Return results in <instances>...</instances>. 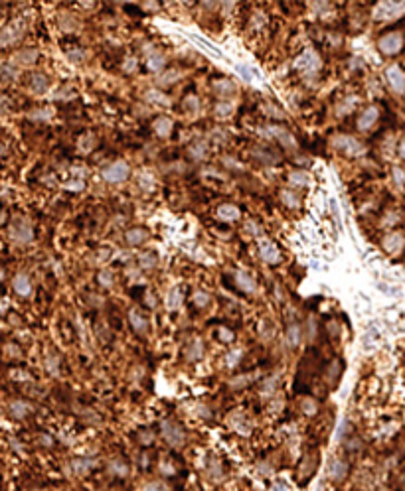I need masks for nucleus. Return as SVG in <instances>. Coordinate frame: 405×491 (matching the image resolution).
Here are the masks:
<instances>
[{"label":"nucleus","instance_id":"obj_1","mask_svg":"<svg viewBox=\"0 0 405 491\" xmlns=\"http://www.w3.org/2000/svg\"><path fill=\"white\" fill-rule=\"evenodd\" d=\"M332 146L338 148L340 152H344L346 156H362L366 150L360 140H356L354 136H348V134H336L332 138Z\"/></svg>","mask_w":405,"mask_h":491},{"label":"nucleus","instance_id":"obj_2","mask_svg":"<svg viewBox=\"0 0 405 491\" xmlns=\"http://www.w3.org/2000/svg\"><path fill=\"white\" fill-rule=\"evenodd\" d=\"M320 65H322L320 55H318L314 49H304V51H303V53L295 59V67H297L299 71L306 73V75H310V73L318 71V69H320Z\"/></svg>","mask_w":405,"mask_h":491},{"label":"nucleus","instance_id":"obj_3","mask_svg":"<svg viewBox=\"0 0 405 491\" xmlns=\"http://www.w3.org/2000/svg\"><path fill=\"white\" fill-rule=\"evenodd\" d=\"M129 174H131V168H129V164L123 162V160L113 162L111 166L103 168V172H101L103 179H105V181H109V183H119V181L127 179V178H129Z\"/></svg>","mask_w":405,"mask_h":491},{"label":"nucleus","instance_id":"obj_4","mask_svg":"<svg viewBox=\"0 0 405 491\" xmlns=\"http://www.w3.org/2000/svg\"><path fill=\"white\" fill-rule=\"evenodd\" d=\"M24 30H26V22H24V20H14V22H10V24L0 32V47L16 44V42L24 36Z\"/></svg>","mask_w":405,"mask_h":491},{"label":"nucleus","instance_id":"obj_5","mask_svg":"<svg viewBox=\"0 0 405 491\" xmlns=\"http://www.w3.org/2000/svg\"><path fill=\"white\" fill-rule=\"evenodd\" d=\"M162 436H164V440H166L172 448H180V446L184 444V438H186L182 426L176 424V422H172V420L162 422Z\"/></svg>","mask_w":405,"mask_h":491},{"label":"nucleus","instance_id":"obj_6","mask_svg":"<svg viewBox=\"0 0 405 491\" xmlns=\"http://www.w3.org/2000/svg\"><path fill=\"white\" fill-rule=\"evenodd\" d=\"M402 14H405V2H380L374 10V16L378 20H392Z\"/></svg>","mask_w":405,"mask_h":491},{"label":"nucleus","instance_id":"obj_7","mask_svg":"<svg viewBox=\"0 0 405 491\" xmlns=\"http://www.w3.org/2000/svg\"><path fill=\"white\" fill-rule=\"evenodd\" d=\"M259 134L263 136V138H277L283 146H295V138L291 136V133L289 131H285L283 127H277V125H269V127H265V129H261L259 131Z\"/></svg>","mask_w":405,"mask_h":491},{"label":"nucleus","instance_id":"obj_8","mask_svg":"<svg viewBox=\"0 0 405 491\" xmlns=\"http://www.w3.org/2000/svg\"><path fill=\"white\" fill-rule=\"evenodd\" d=\"M10 237H12L14 241L28 243V241L34 237L30 223H28L26 219H20V217H18V219H14V221H12V225H10Z\"/></svg>","mask_w":405,"mask_h":491},{"label":"nucleus","instance_id":"obj_9","mask_svg":"<svg viewBox=\"0 0 405 491\" xmlns=\"http://www.w3.org/2000/svg\"><path fill=\"white\" fill-rule=\"evenodd\" d=\"M378 45H380V49H382L384 53L394 55V53H398V51L402 49V45H404V36H402V34H398V32L386 34L384 38H380Z\"/></svg>","mask_w":405,"mask_h":491},{"label":"nucleus","instance_id":"obj_10","mask_svg":"<svg viewBox=\"0 0 405 491\" xmlns=\"http://www.w3.org/2000/svg\"><path fill=\"white\" fill-rule=\"evenodd\" d=\"M386 77H388L390 87L396 93H405V73L400 65H390L386 69Z\"/></svg>","mask_w":405,"mask_h":491},{"label":"nucleus","instance_id":"obj_11","mask_svg":"<svg viewBox=\"0 0 405 491\" xmlns=\"http://www.w3.org/2000/svg\"><path fill=\"white\" fill-rule=\"evenodd\" d=\"M259 255H261L263 263H267V265H275V263H279V259H281L279 249H277L271 241H261V245H259Z\"/></svg>","mask_w":405,"mask_h":491},{"label":"nucleus","instance_id":"obj_12","mask_svg":"<svg viewBox=\"0 0 405 491\" xmlns=\"http://www.w3.org/2000/svg\"><path fill=\"white\" fill-rule=\"evenodd\" d=\"M378 117H380L378 107H368V109L360 115V119H358V129H360V131H370V129L376 125Z\"/></svg>","mask_w":405,"mask_h":491},{"label":"nucleus","instance_id":"obj_13","mask_svg":"<svg viewBox=\"0 0 405 491\" xmlns=\"http://www.w3.org/2000/svg\"><path fill=\"white\" fill-rule=\"evenodd\" d=\"M235 284L245 292H255V288H257L255 276L251 272H247V270H237L235 272Z\"/></svg>","mask_w":405,"mask_h":491},{"label":"nucleus","instance_id":"obj_14","mask_svg":"<svg viewBox=\"0 0 405 491\" xmlns=\"http://www.w3.org/2000/svg\"><path fill=\"white\" fill-rule=\"evenodd\" d=\"M384 249L388 253H392V255H398L404 249V237H402V233H390L384 239Z\"/></svg>","mask_w":405,"mask_h":491},{"label":"nucleus","instance_id":"obj_15","mask_svg":"<svg viewBox=\"0 0 405 491\" xmlns=\"http://www.w3.org/2000/svg\"><path fill=\"white\" fill-rule=\"evenodd\" d=\"M215 215L221 221H237L239 219V209L235 205H231V203H223V205L217 207Z\"/></svg>","mask_w":405,"mask_h":491},{"label":"nucleus","instance_id":"obj_16","mask_svg":"<svg viewBox=\"0 0 405 491\" xmlns=\"http://www.w3.org/2000/svg\"><path fill=\"white\" fill-rule=\"evenodd\" d=\"M14 290L20 296H30V292H32L30 278L26 274H16V278H14Z\"/></svg>","mask_w":405,"mask_h":491},{"label":"nucleus","instance_id":"obj_17","mask_svg":"<svg viewBox=\"0 0 405 491\" xmlns=\"http://www.w3.org/2000/svg\"><path fill=\"white\" fill-rule=\"evenodd\" d=\"M346 472H348V464L346 462H342L340 458H334L332 462H330V478L332 480H342L344 476H346Z\"/></svg>","mask_w":405,"mask_h":491},{"label":"nucleus","instance_id":"obj_18","mask_svg":"<svg viewBox=\"0 0 405 491\" xmlns=\"http://www.w3.org/2000/svg\"><path fill=\"white\" fill-rule=\"evenodd\" d=\"M172 121L170 119H166V117H160V119H156L154 121V125H152V129L156 131V134L158 136H162V138H166L170 133H172Z\"/></svg>","mask_w":405,"mask_h":491},{"label":"nucleus","instance_id":"obj_19","mask_svg":"<svg viewBox=\"0 0 405 491\" xmlns=\"http://www.w3.org/2000/svg\"><path fill=\"white\" fill-rule=\"evenodd\" d=\"M289 181H291L295 187H304V185H310V174H308V172H304V170L293 172V174H289Z\"/></svg>","mask_w":405,"mask_h":491},{"label":"nucleus","instance_id":"obj_20","mask_svg":"<svg viewBox=\"0 0 405 491\" xmlns=\"http://www.w3.org/2000/svg\"><path fill=\"white\" fill-rule=\"evenodd\" d=\"M129 320H131V324L135 327V331L137 333H147V329H149V322H147V318L145 316H141L139 312H131L129 314Z\"/></svg>","mask_w":405,"mask_h":491},{"label":"nucleus","instance_id":"obj_21","mask_svg":"<svg viewBox=\"0 0 405 491\" xmlns=\"http://www.w3.org/2000/svg\"><path fill=\"white\" fill-rule=\"evenodd\" d=\"M180 306H182V292H180V288H172L166 294V308L168 310H178Z\"/></svg>","mask_w":405,"mask_h":491},{"label":"nucleus","instance_id":"obj_22","mask_svg":"<svg viewBox=\"0 0 405 491\" xmlns=\"http://www.w3.org/2000/svg\"><path fill=\"white\" fill-rule=\"evenodd\" d=\"M30 87H32L36 93H44L46 87H48V77L42 75V73H34V75L30 77Z\"/></svg>","mask_w":405,"mask_h":491},{"label":"nucleus","instance_id":"obj_23","mask_svg":"<svg viewBox=\"0 0 405 491\" xmlns=\"http://www.w3.org/2000/svg\"><path fill=\"white\" fill-rule=\"evenodd\" d=\"M287 341L291 347H297L301 343V326L299 324H291L287 329Z\"/></svg>","mask_w":405,"mask_h":491},{"label":"nucleus","instance_id":"obj_24","mask_svg":"<svg viewBox=\"0 0 405 491\" xmlns=\"http://www.w3.org/2000/svg\"><path fill=\"white\" fill-rule=\"evenodd\" d=\"M127 241L131 243V245H139V243H143L147 237H149V233L145 231V229H131V231H127Z\"/></svg>","mask_w":405,"mask_h":491},{"label":"nucleus","instance_id":"obj_25","mask_svg":"<svg viewBox=\"0 0 405 491\" xmlns=\"http://www.w3.org/2000/svg\"><path fill=\"white\" fill-rule=\"evenodd\" d=\"M147 101H151V103H160L162 107H168V105H170V99H168L164 93L156 91V89H151V91L147 93Z\"/></svg>","mask_w":405,"mask_h":491},{"label":"nucleus","instance_id":"obj_26","mask_svg":"<svg viewBox=\"0 0 405 491\" xmlns=\"http://www.w3.org/2000/svg\"><path fill=\"white\" fill-rule=\"evenodd\" d=\"M109 472L115 474V476H119V478H127L129 466H127L125 462H121V460H113V462L109 464Z\"/></svg>","mask_w":405,"mask_h":491},{"label":"nucleus","instance_id":"obj_27","mask_svg":"<svg viewBox=\"0 0 405 491\" xmlns=\"http://www.w3.org/2000/svg\"><path fill=\"white\" fill-rule=\"evenodd\" d=\"M36 57H38V51L36 49H24V51H20L16 55V61L22 63V65H30V63L36 61Z\"/></svg>","mask_w":405,"mask_h":491},{"label":"nucleus","instance_id":"obj_28","mask_svg":"<svg viewBox=\"0 0 405 491\" xmlns=\"http://www.w3.org/2000/svg\"><path fill=\"white\" fill-rule=\"evenodd\" d=\"M10 410H12V414L16 418H24L30 412V404L28 402H22V401H16V402L10 404Z\"/></svg>","mask_w":405,"mask_h":491},{"label":"nucleus","instance_id":"obj_29","mask_svg":"<svg viewBox=\"0 0 405 491\" xmlns=\"http://www.w3.org/2000/svg\"><path fill=\"white\" fill-rule=\"evenodd\" d=\"M147 65H149L151 71H160V69L164 67V57H162V53H152V55H149Z\"/></svg>","mask_w":405,"mask_h":491},{"label":"nucleus","instance_id":"obj_30","mask_svg":"<svg viewBox=\"0 0 405 491\" xmlns=\"http://www.w3.org/2000/svg\"><path fill=\"white\" fill-rule=\"evenodd\" d=\"M279 197H281V201L285 203V205H289V207H299V195L297 193H293V191H289V189H283L281 193H279Z\"/></svg>","mask_w":405,"mask_h":491},{"label":"nucleus","instance_id":"obj_31","mask_svg":"<svg viewBox=\"0 0 405 491\" xmlns=\"http://www.w3.org/2000/svg\"><path fill=\"white\" fill-rule=\"evenodd\" d=\"M139 263H141L143 268H154L156 267V257L152 253H143L139 257Z\"/></svg>","mask_w":405,"mask_h":491},{"label":"nucleus","instance_id":"obj_32","mask_svg":"<svg viewBox=\"0 0 405 491\" xmlns=\"http://www.w3.org/2000/svg\"><path fill=\"white\" fill-rule=\"evenodd\" d=\"M190 156L194 158V160H202L207 156V148H205V144L203 142H198V144H194L192 148H190Z\"/></svg>","mask_w":405,"mask_h":491},{"label":"nucleus","instance_id":"obj_33","mask_svg":"<svg viewBox=\"0 0 405 491\" xmlns=\"http://www.w3.org/2000/svg\"><path fill=\"white\" fill-rule=\"evenodd\" d=\"M186 355H188V359H198V357H202V343H200V339H194V341H192V345L188 347Z\"/></svg>","mask_w":405,"mask_h":491},{"label":"nucleus","instance_id":"obj_34","mask_svg":"<svg viewBox=\"0 0 405 491\" xmlns=\"http://www.w3.org/2000/svg\"><path fill=\"white\" fill-rule=\"evenodd\" d=\"M95 466V460H75L73 462V470L79 474H85L87 470H91Z\"/></svg>","mask_w":405,"mask_h":491},{"label":"nucleus","instance_id":"obj_35","mask_svg":"<svg viewBox=\"0 0 405 491\" xmlns=\"http://www.w3.org/2000/svg\"><path fill=\"white\" fill-rule=\"evenodd\" d=\"M213 87H215V91H217V93H221V95L233 93V89H235V87H233V83H231V81H225V79H223V81H217Z\"/></svg>","mask_w":405,"mask_h":491},{"label":"nucleus","instance_id":"obj_36","mask_svg":"<svg viewBox=\"0 0 405 491\" xmlns=\"http://www.w3.org/2000/svg\"><path fill=\"white\" fill-rule=\"evenodd\" d=\"M184 105H186V111H188V113H196V111H198V97L188 95V97L184 99Z\"/></svg>","mask_w":405,"mask_h":491},{"label":"nucleus","instance_id":"obj_37","mask_svg":"<svg viewBox=\"0 0 405 491\" xmlns=\"http://www.w3.org/2000/svg\"><path fill=\"white\" fill-rule=\"evenodd\" d=\"M354 103H356V97H350L348 101H344L340 107H338V113L340 115H344V113H350L352 109H354Z\"/></svg>","mask_w":405,"mask_h":491},{"label":"nucleus","instance_id":"obj_38","mask_svg":"<svg viewBox=\"0 0 405 491\" xmlns=\"http://www.w3.org/2000/svg\"><path fill=\"white\" fill-rule=\"evenodd\" d=\"M231 111H233V105H231V103H219V105L215 107V113H217V115H221V117L229 115Z\"/></svg>","mask_w":405,"mask_h":491},{"label":"nucleus","instance_id":"obj_39","mask_svg":"<svg viewBox=\"0 0 405 491\" xmlns=\"http://www.w3.org/2000/svg\"><path fill=\"white\" fill-rule=\"evenodd\" d=\"M194 302H196V304H198V306L202 308V306H205V304L209 302V296H207L205 292H202V290H198V292L194 294Z\"/></svg>","mask_w":405,"mask_h":491},{"label":"nucleus","instance_id":"obj_40","mask_svg":"<svg viewBox=\"0 0 405 491\" xmlns=\"http://www.w3.org/2000/svg\"><path fill=\"white\" fill-rule=\"evenodd\" d=\"M394 178H396V183L400 185V187H404L405 183V174L402 172V168H394Z\"/></svg>","mask_w":405,"mask_h":491},{"label":"nucleus","instance_id":"obj_41","mask_svg":"<svg viewBox=\"0 0 405 491\" xmlns=\"http://www.w3.org/2000/svg\"><path fill=\"white\" fill-rule=\"evenodd\" d=\"M99 282H101L103 286H111V284H113V276H111V272H105V270H103V272L99 274Z\"/></svg>","mask_w":405,"mask_h":491},{"label":"nucleus","instance_id":"obj_42","mask_svg":"<svg viewBox=\"0 0 405 491\" xmlns=\"http://www.w3.org/2000/svg\"><path fill=\"white\" fill-rule=\"evenodd\" d=\"M239 357H241V349H237V351H231L229 355H227V365L229 367H233L237 361H239Z\"/></svg>","mask_w":405,"mask_h":491},{"label":"nucleus","instance_id":"obj_43","mask_svg":"<svg viewBox=\"0 0 405 491\" xmlns=\"http://www.w3.org/2000/svg\"><path fill=\"white\" fill-rule=\"evenodd\" d=\"M219 337H221L223 341H231V339H233V333H231L229 329H225V327H219Z\"/></svg>","mask_w":405,"mask_h":491},{"label":"nucleus","instance_id":"obj_44","mask_svg":"<svg viewBox=\"0 0 405 491\" xmlns=\"http://www.w3.org/2000/svg\"><path fill=\"white\" fill-rule=\"evenodd\" d=\"M143 491H166L164 486H160V484H149V486H145Z\"/></svg>","mask_w":405,"mask_h":491},{"label":"nucleus","instance_id":"obj_45","mask_svg":"<svg viewBox=\"0 0 405 491\" xmlns=\"http://www.w3.org/2000/svg\"><path fill=\"white\" fill-rule=\"evenodd\" d=\"M123 67H125V71H133V69H135V59H133V57H129V59L125 61V65H123Z\"/></svg>","mask_w":405,"mask_h":491},{"label":"nucleus","instance_id":"obj_46","mask_svg":"<svg viewBox=\"0 0 405 491\" xmlns=\"http://www.w3.org/2000/svg\"><path fill=\"white\" fill-rule=\"evenodd\" d=\"M8 103H10V101H8L4 95H0V111H6V109H8Z\"/></svg>","mask_w":405,"mask_h":491},{"label":"nucleus","instance_id":"obj_47","mask_svg":"<svg viewBox=\"0 0 405 491\" xmlns=\"http://www.w3.org/2000/svg\"><path fill=\"white\" fill-rule=\"evenodd\" d=\"M273 491H287V488H285V484H275Z\"/></svg>","mask_w":405,"mask_h":491},{"label":"nucleus","instance_id":"obj_48","mask_svg":"<svg viewBox=\"0 0 405 491\" xmlns=\"http://www.w3.org/2000/svg\"><path fill=\"white\" fill-rule=\"evenodd\" d=\"M81 55H83L81 51H77V53H69V57H71L73 61H75V59H81Z\"/></svg>","mask_w":405,"mask_h":491},{"label":"nucleus","instance_id":"obj_49","mask_svg":"<svg viewBox=\"0 0 405 491\" xmlns=\"http://www.w3.org/2000/svg\"><path fill=\"white\" fill-rule=\"evenodd\" d=\"M400 154H402V158H405V140L402 142V146H400Z\"/></svg>","mask_w":405,"mask_h":491}]
</instances>
